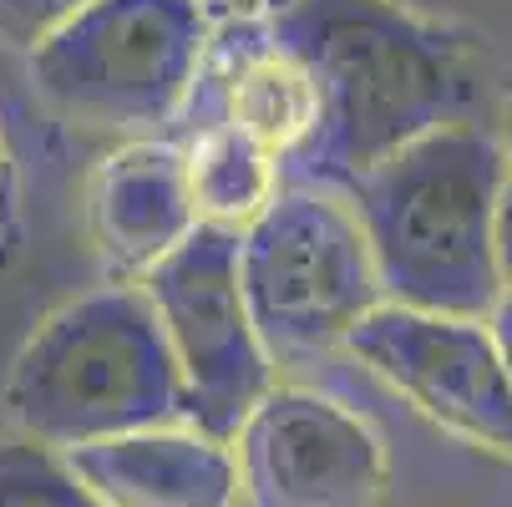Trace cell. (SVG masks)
Segmentation results:
<instances>
[{
  "label": "cell",
  "instance_id": "cell-1",
  "mask_svg": "<svg viewBox=\"0 0 512 507\" xmlns=\"http://www.w3.org/2000/svg\"><path fill=\"white\" fill-rule=\"evenodd\" d=\"M264 26L320 92V127L289 163L310 188L345 193L477 97L472 51L401 0H284Z\"/></svg>",
  "mask_w": 512,
  "mask_h": 507
},
{
  "label": "cell",
  "instance_id": "cell-2",
  "mask_svg": "<svg viewBox=\"0 0 512 507\" xmlns=\"http://www.w3.org/2000/svg\"><path fill=\"white\" fill-rule=\"evenodd\" d=\"M502 183L507 158L497 137L472 122H452L345 188L386 305L487 320L502 295L492 249Z\"/></svg>",
  "mask_w": 512,
  "mask_h": 507
},
{
  "label": "cell",
  "instance_id": "cell-3",
  "mask_svg": "<svg viewBox=\"0 0 512 507\" xmlns=\"http://www.w3.org/2000/svg\"><path fill=\"white\" fill-rule=\"evenodd\" d=\"M0 406L16 437L46 452L188 421L173 350L137 284H107L51 310L11 360Z\"/></svg>",
  "mask_w": 512,
  "mask_h": 507
},
{
  "label": "cell",
  "instance_id": "cell-4",
  "mask_svg": "<svg viewBox=\"0 0 512 507\" xmlns=\"http://www.w3.org/2000/svg\"><path fill=\"white\" fill-rule=\"evenodd\" d=\"M213 26L198 0H92L26 56V77L56 117L142 142L188 112Z\"/></svg>",
  "mask_w": 512,
  "mask_h": 507
},
{
  "label": "cell",
  "instance_id": "cell-5",
  "mask_svg": "<svg viewBox=\"0 0 512 507\" xmlns=\"http://www.w3.org/2000/svg\"><path fill=\"white\" fill-rule=\"evenodd\" d=\"M239 289L269 360L340 350L381 310V279L345 193L295 183L239 239Z\"/></svg>",
  "mask_w": 512,
  "mask_h": 507
},
{
  "label": "cell",
  "instance_id": "cell-6",
  "mask_svg": "<svg viewBox=\"0 0 512 507\" xmlns=\"http://www.w3.org/2000/svg\"><path fill=\"white\" fill-rule=\"evenodd\" d=\"M137 289L148 295L188 401V426L208 442H234L249 411L279 386L239 289V239L193 229Z\"/></svg>",
  "mask_w": 512,
  "mask_h": 507
},
{
  "label": "cell",
  "instance_id": "cell-7",
  "mask_svg": "<svg viewBox=\"0 0 512 507\" xmlns=\"http://www.w3.org/2000/svg\"><path fill=\"white\" fill-rule=\"evenodd\" d=\"M229 452H234L239 507H381L386 502L391 467L376 426L305 386H274L249 411Z\"/></svg>",
  "mask_w": 512,
  "mask_h": 507
},
{
  "label": "cell",
  "instance_id": "cell-8",
  "mask_svg": "<svg viewBox=\"0 0 512 507\" xmlns=\"http://www.w3.org/2000/svg\"><path fill=\"white\" fill-rule=\"evenodd\" d=\"M345 350L436 426L512 457V381L482 320L381 305L350 330Z\"/></svg>",
  "mask_w": 512,
  "mask_h": 507
},
{
  "label": "cell",
  "instance_id": "cell-9",
  "mask_svg": "<svg viewBox=\"0 0 512 507\" xmlns=\"http://www.w3.org/2000/svg\"><path fill=\"white\" fill-rule=\"evenodd\" d=\"M198 127H234L284 168L320 127V92L264 21H218L183 112Z\"/></svg>",
  "mask_w": 512,
  "mask_h": 507
},
{
  "label": "cell",
  "instance_id": "cell-10",
  "mask_svg": "<svg viewBox=\"0 0 512 507\" xmlns=\"http://www.w3.org/2000/svg\"><path fill=\"white\" fill-rule=\"evenodd\" d=\"M183 148L168 137H142L107 153L87 183V234L117 284L153 274L173 249L193 239Z\"/></svg>",
  "mask_w": 512,
  "mask_h": 507
},
{
  "label": "cell",
  "instance_id": "cell-11",
  "mask_svg": "<svg viewBox=\"0 0 512 507\" xmlns=\"http://www.w3.org/2000/svg\"><path fill=\"white\" fill-rule=\"evenodd\" d=\"M97 507H239L234 452L188 421L61 452Z\"/></svg>",
  "mask_w": 512,
  "mask_h": 507
},
{
  "label": "cell",
  "instance_id": "cell-12",
  "mask_svg": "<svg viewBox=\"0 0 512 507\" xmlns=\"http://www.w3.org/2000/svg\"><path fill=\"white\" fill-rule=\"evenodd\" d=\"M178 148L198 229L244 239L284 193V163L269 158L259 142L239 137L234 127H198Z\"/></svg>",
  "mask_w": 512,
  "mask_h": 507
},
{
  "label": "cell",
  "instance_id": "cell-13",
  "mask_svg": "<svg viewBox=\"0 0 512 507\" xmlns=\"http://www.w3.org/2000/svg\"><path fill=\"white\" fill-rule=\"evenodd\" d=\"M0 507H97V497L71 477L61 452L6 437L0 442Z\"/></svg>",
  "mask_w": 512,
  "mask_h": 507
},
{
  "label": "cell",
  "instance_id": "cell-14",
  "mask_svg": "<svg viewBox=\"0 0 512 507\" xmlns=\"http://www.w3.org/2000/svg\"><path fill=\"white\" fill-rule=\"evenodd\" d=\"M92 0H0V46L31 56L46 36H56Z\"/></svg>",
  "mask_w": 512,
  "mask_h": 507
},
{
  "label": "cell",
  "instance_id": "cell-15",
  "mask_svg": "<svg viewBox=\"0 0 512 507\" xmlns=\"http://www.w3.org/2000/svg\"><path fill=\"white\" fill-rule=\"evenodd\" d=\"M492 249H497V279L512 289V173L497 193V219H492Z\"/></svg>",
  "mask_w": 512,
  "mask_h": 507
},
{
  "label": "cell",
  "instance_id": "cell-16",
  "mask_svg": "<svg viewBox=\"0 0 512 507\" xmlns=\"http://www.w3.org/2000/svg\"><path fill=\"white\" fill-rule=\"evenodd\" d=\"M487 335H492V350H497V360H502V371H507V381H512V289H502L497 295V305L487 310Z\"/></svg>",
  "mask_w": 512,
  "mask_h": 507
},
{
  "label": "cell",
  "instance_id": "cell-17",
  "mask_svg": "<svg viewBox=\"0 0 512 507\" xmlns=\"http://www.w3.org/2000/svg\"><path fill=\"white\" fill-rule=\"evenodd\" d=\"M198 6L213 21H264V16H274L284 6V0H198Z\"/></svg>",
  "mask_w": 512,
  "mask_h": 507
},
{
  "label": "cell",
  "instance_id": "cell-18",
  "mask_svg": "<svg viewBox=\"0 0 512 507\" xmlns=\"http://www.w3.org/2000/svg\"><path fill=\"white\" fill-rule=\"evenodd\" d=\"M497 148H502L507 173H512V87H507V102H502V132H497Z\"/></svg>",
  "mask_w": 512,
  "mask_h": 507
},
{
  "label": "cell",
  "instance_id": "cell-19",
  "mask_svg": "<svg viewBox=\"0 0 512 507\" xmlns=\"http://www.w3.org/2000/svg\"><path fill=\"white\" fill-rule=\"evenodd\" d=\"M0 183H6V142H0Z\"/></svg>",
  "mask_w": 512,
  "mask_h": 507
}]
</instances>
